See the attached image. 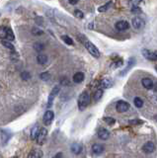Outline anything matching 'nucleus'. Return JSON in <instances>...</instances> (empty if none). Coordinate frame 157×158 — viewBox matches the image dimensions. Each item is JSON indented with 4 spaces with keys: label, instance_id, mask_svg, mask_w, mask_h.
I'll use <instances>...</instances> for the list:
<instances>
[{
    "label": "nucleus",
    "instance_id": "33",
    "mask_svg": "<svg viewBox=\"0 0 157 158\" xmlns=\"http://www.w3.org/2000/svg\"><path fill=\"white\" fill-rule=\"evenodd\" d=\"M129 124L131 125H139V124H142V121H140V120H132V121H129Z\"/></svg>",
    "mask_w": 157,
    "mask_h": 158
},
{
    "label": "nucleus",
    "instance_id": "6",
    "mask_svg": "<svg viewBox=\"0 0 157 158\" xmlns=\"http://www.w3.org/2000/svg\"><path fill=\"white\" fill-rule=\"evenodd\" d=\"M53 118H55V114H53V111H47L44 115V118H43V122L45 126H48V125L51 124V122L53 121Z\"/></svg>",
    "mask_w": 157,
    "mask_h": 158
},
{
    "label": "nucleus",
    "instance_id": "9",
    "mask_svg": "<svg viewBox=\"0 0 157 158\" xmlns=\"http://www.w3.org/2000/svg\"><path fill=\"white\" fill-rule=\"evenodd\" d=\"M115 27L118 31H126V30H128L129 28V22L121 20V21L117 22V23L115 24Z\"/></svg>",
    "mask_w": 157,
    "mask_h": 158
},
{
    "label": "nucleus",
    "instance_id": "5",
    "mask_svg": "<svg viewBox=\"0 0 157 158\" xmlns=\"http://www.w3.org/2000/svg\"><path fill=\"white\" fill-rule=\"evenodd\" d=\"M47 135H48V130L45 129H40L39 135H38V137H37V142L38 144H40V145H42V144H44V142L47 139Z\"/></svg>",
    "mask_w": 157,
    "mask_h": 158
},
{
    "label": "nucleus",
    "instance_id": "18",
    "mask_svg": "<svg viewBox=\"0 0 157 158\" xmlns=\"http://www.w3.org/2000/svg\"><path fill=\"white\" fill-rule=\"evenodd\" d=\"M40 130V129L39 126H36V127H34L33 129H32V130H31V139H33V140L37 139Z\"/></svg>",
    "mask_w": 157,
    "mask_h": 158
},
{
    "label": "nucleus",
    "instance_id": "16",
    "mask_svg": "<svg viewBox=\"0 0 157 158\" xmlns=\"http://www.w3.org/2000/svg\"><path fill=\"white\" fill-rule=\"evenodd\" d=\"M92 151H93L95 154H101L102 152L104 151V146L99 143H96L92 146Z\"/></svg>",
    "mask_w": 157,
    "mask_h": 158
},
{
    "label": "nucleus",
    "instance_id": "30",
    "mask_svg": "<svg viewBox=\"0 0 157 158\" xmlns=\"http://www.w3.org/2000/svg\"><path fill=\"white\" fill-rule=\"evenodd\" d=\"M40 79H42V80L48 81V79H50V73H48V72H44V73H42V74L40 75Z\"/></svg>",
    "mask_w": 157,
    "mask_h": 158
},
{
    "label": "nucleus",
    "instance_id": "22",
    "mask_svg": "<svg viewBox=\"0 0 157 158\" xmlns=\"http://www.w3.org/2000/svg\"><path fill=\"white\" fill-rule=\"evenodd\" d=\"M2 45L4 46L6 48H9L10 51H14L15 50V48H14V46L12 45L11 43H10V41H5V40H2Z\"/></svg>",
    "mask_w": 157,
    "mask_h": 158
},
{
    "label": "nucleus",
    "instance_id": "17",
    "mask_svg": "<svg viewBox=\"0 0 157 158\" xmlns=\"http://www.w3.org/2000/svg\"><path fill=\"white\" fill-rule=\"evenodd\" d=\"M83 80H84V73L82 72H77L73 76V81L75 83H81Z\"/></svg>",
    "mask_w": 157,
    "mask_h": 158
},
{
    "label": "nucleus",
    "instance_id": "35",
    "mask_svg": "<svg viewBox=\"0 0 157 158\" xmlns=\"http://www.w3.org/2000/svg\"><path fill=\"white\" fill-rule=\"evenodd\" d=\"M53 158H62V153H61V152H58V153L55 154Z\"/></svg>",
    "mask_w": 157,
    "mask_h": 158
},
{
    "label": "nucleus",
    "instance_id": "8",
    "mask_svg": "<svg viewBox=\"0 0 157 158\" xmlns=\"http://www.w3.org/2000/svg\"><path fill=\"white\" fill-rule=\"evenodd\" d=\"M59 90H60V87H59V86H55V88L51 90V92H50V97H48V108L51 107L53 100H55V98L56 97V95L58 94Z\"/></svg>",
    "mask_w": 157,
    "mask_h": 158
},
{
    "label": "nucleus",
    "instance_id": "2",
    "mask_svg": "<svg viewBox=\"0 0 157 158\" xmlns=\"http://www.w3.org/2000/svg\"><path fill=\"white\" fill-rule=\"evenodd\" d=\"M84 45H85V48H87V51H89V53H90L91 56H93L94 58H100V51L98 48H97L96 46H94V43H92L90 41L86 40Z\"/></svg>",
    "mask_w": 157,
    "mask_h": 158
},
{
    "label": "nucleus",
    "instance_id": "21",
    "mask_svg": "<svg viewBox=\"0 0 157 158\" xmlns=\"http://www.w3.org/2000/svg\"><path fill=\"white\" fill-rule=\"evenodd\" d=\"M37 61L39 64L44 65L48 62V56H45V54H39V56H37Z\"/></svg>",
    "mask_w": 157,
    "mask_h": 158
},
{
    "label": "nucleus",
    "instance_id": "7",
    "mask_svg": "<svg viewBox=\"0 0 157 158\" xmlns=\"http://www.w3.org/2000/svg\"><path fill=\"white\" fill-rule=\"evenodd\" d=\"M144 21L139 17H135L132 19V27L135 30H141L144 28Z\"/></svg>",
    "mask_w": 157,
    "mask_h": 158
},
{
    "label": "nucleus",
    "instance_id": "4",
    "mask_svg": "<svg viewBox=\"0 0 157 158\" xmlns=\"http://www.w3.org/2000/svg\"><path fill=\"white\" fill-rule=\"evenodd\" d=\"M116 109H117V112L119 113H124L129 109V104L126 101H119L116 105Z\"/></svg>",
    "mask_w": 157,
    "mask_h": 158
},
{
    "label": "nucleus",
    "instance_id": "23",
    "mask_svg": "<svg viewBox=\"0 0 157 158\" xmlns=\"http://www.w3.org/2000/svg\"><path fill=\"white\" fill-rule=\"evenodd\" d=\"M61 40L63 41L64 43H66V45L68 46H73V41L71 38H69L68 36H66V35H64V36H61Z\"/></svg>",
    "mask_w": 157,
    "mask_h": 158
},
{
    "label": "nucleus",
    "instance_id": "38",
    "mask_svg": "<svg viewBox=\"0 0 157 158\" xmlns=\"http://www.w3.org/2000/svg\"><path fill=\"white\" fill-rule=\"evenodd\" d=\"M155 70H156V71H157V65H156V66H155Z\"/></svg>",
    "mask_w": 157,
    "mask_h": 158
},
{
    "label": "nucleus",
    "instance_id": "29",
    "mask_svg": "<svg viewBox=\"0 0 157 158\" xmlns=\"http://www.w3.org/2000/svg\"><path fill=\"white\" fill-rule=\"evenodd\" d=\"M34 48H35V50H36L37 51H42L45 48V46L43 45V43H35Z\"/></svg>",
    "mask_w": 157,
    "mask_h": 158
},
{
    "label": "nucleus",
    "instance_id": "14",
    "mask_svg": "<svg viewBox=\"0 0 157 158\" xmlns=\"http://www.w3.org/2000/svg\"><path fill=\"white\" fill-rule=\"evenodd\" d=\"M134 63H135V58H129V61H128V66L126 67V69L123 70V71L121 72V75L123 76V75L126 74V73L128 72L129 70L131 69L132 66H134Z\"/></svg>",
    "mask_w": 157,
    "mask_h": 158
},
{
    "label": "nucleus",
    "instance_id": "32",
    "mask_svg": "<svg viewBox=\"0 0 157 158\" xmlns=\"http://www.w3.org/2000/svg\"><path fill=\"white\" fill-rule=\"evenodd\" d=\"M140 2H141V0H131V5L132 7H137Z\"/></svg>",
    "mask_w": 157,
    "mask_h": 158
},
{
    "label": "nucleus",
    "instance_id": "1",
    "mask_svg": "<svg viewBox=\"0 0 157 158\" xmlns=\"http://www.w3.org/2000/svg\"><path fill=\"white\" fill-rule=\"evenodd\" d=\"M89 103H90V96H89L88 92H83L78 98V108L80 111L85 110L88 107Z\"/></svg>",
    "mask_w": 157,
    "mask_h": 158
},
{
    "label": "nucleus",
    "instance_id": "12",
    "mask_svg": "<svg viewBox=\"0 0 157 158\" xmlns=\"http://www.w3.org/2000/svg\"><path fill=\"white\" fill-rule=\"evenodd\" d=\"M98 137L100 139L102 140H107L108 138L110 137V132L109 130H107L106 129H100L98 130Z\"/></svg>",
    "mask_w": 157,
    "mask_h": 158
},
{
    "label": "nucleus",
    "instance_id": "19",
    "mask_svg": "<svg viewBox=\"0 0 157 158\" xmlns=\"http://www.w3.org/2000/svg\"><path fill=\"white\" fill-rule=\"evenodd\" d=\"M71 150L74 154H79L81 151H82V146L80 145L79 143H73L71 145Z\"/></svg>",
    "mask_w": 157,
    "mask_h": 158
},
{
    "label": "nucleus",
    "instance_id": "39",
    "mask_svg": "<svg viewBox=\"0 0 157 158\" xmlns=\"http://www.w3.org/2000/svg\"><path fill=\"white\" fill-rule=\"evenodd\" d=\"M14 158H17V157H14Z\"/></svg>",
    "mask_w": 157,
    "mask_h": 158
},
{
    "label": "nucleus",
    "instance_id": "10",
    "mask_svg": "<svg viewBox=\"0 0 157 158\" xmlns=\"http://www.w3.org/2000/svg\"><path fill=\"white\" fill-rule=\"evenodd\" d=\"M142 150L144 151L145 153H152V152L155 150V145H154L153 142L148 141V142L144 143V145L142 146Z\"/></svg>",
    "mask_w": 157,
    "mask_h": 158
},
{
    "label": "nucleus",
    "instance_id": "37",
    "mask_svg": "<svg viewBox=\"0 0 157 158\" xmlns=\"http://www.w3.org/2000/svg\"><path fill=\"white\" fill-rule=\"evenodd\" d=\"M155 56H156V60H157V51H155Z\"/></svg>",
    "mask_w": 157,
    "mask_h": 158
},
{
    "label": "nucleus",
    "instance_id": "24",
    "mask_svg": "<svg viewBox=\"0 0 157 158\" xmlns=\"http://www.w3.org/2000/svg\"><path fill=\"white\" fill-rule=\"evenodd\" d=\"M102 96H103V90L102 89H98L95 93H94L93 98H94V100H95V101H99L102 98Z\"/></svg>",
    "mask_w": 157,
    "mask_h": 158
},
{
    "label": "nucleus",
    "instance_id": "3",
    "mask_svg": "<svg viewBox=\"0 0 157 158\" xmlns=\"http://www.w3.org/2000/svg\"><path fill=\"white\" fill-rule=\"evenodd\" d=\"M1 37L4 38V39H6L7 41H14L15 40V36L14 34H13V31L10 28H7V27H2L1 28Z\"/></svg>",
    "mask_w": 157,
    "mask_h": 158
},
{
    "label": "nucleus",
    "instance_id": "11",
    "mask_svg": "<svg viewBox=\"0 0 157 158\" xmlns=\"http://www.w3.org/2000/svg\"><path fill=\"white\" fill-rule=\"evenodd\" d=\"M141 53L143 54V56H144L146 59H148V60H156L155 51H150L144 48V50H142Z\"/></svg>",
    "mask_w": 157,
    "mask_h": 158
},
{
    "label": "nucleus",
    "instance_id": "15",
    "mask_svg": "<svg viewBox=\"0 0 157 158\" xmlns=\"http://www.w3.org/2000/svg\"><path fill=\"white\" fill-rule=\"evenodd\" d=\"M42 157H43V152L39 150V149H34L28 155V158H42Z\"/></svg>",
    "mask_w": 157,
    "mask_h": 158
},
{
    "label": "nucleus",
    "instance_id": "34",
    "mask_svg": "<svg viewBox=\"0 0 157 158\" xmlns=\"http://www.w3.org/2000/svg\"><path fill=\"white\" fill-rule=\"evenodd\" d=\"M21 76H22V78L24 80H28V79L31 77V75H30L28 72H23L22 74H21Z\"/></svg>",
    "mask_w": 157,
    "mask_h": 158
},
{
    "label": "nucleus",
    "instance_id": "31",
    "mask_svg": "<svg viewBox=\"0 0 157 158\" xmlns=\"http://www.w3.org/2000/svg\"><path fill=\"white\" fill-rule=\"evenodd\" d=\"M74 15L76 18H79V19H82L84 17V14H83V12H81L80 10H75L74 11Z\"/></svg>",
    "mask_w": 157,
    "mask_h": 158
},
{
    "label": "nucleus",
    "instance_id": "27",
    "mask_svg": "<svg viewBox=\"0 0 157 158\" xmlns=\"http://www.w3.org/2000/svg\"><path fill=\"white\" fill-rule=\"evenodd\" d=\"M104 122H106V124H108L109 126H113L114 124L116 122V120L111 118V117H105L104 118Z\"/></svg>",
    "mask_w": 157,
    "mask_h": 158
},
{
    "label": "nucleus",
    "instance_id": "28",
    "mask_svg": "<svg viewBox=\"0 0 157 158\" xmlns=\"http://www.w3.org/2000/svg\"><path fill=\"white\" fill-rule=\"evenodd\" d=\"M111 5H112V2H108V3L105 4L104 6L100 7L98 9V11H99V12H106V11L111 7Z\"/></svg>",
    "mask_w": 157,
    "mask_h": 158
},
{
    "label": "nucleus",
    "instance_id": "20",
    "mask_svg": "<svg viewBox=\"0 0 157 158\" xmlns=\"http://www.w3.org/2000/svg\"><path fill=\"white\" fill-rule=\"evenodd\" d=\"M10 133L6 132V130H1V142H2V146L4 145L5 142L6 141H8V139H9V137H10Z\"/></svg>",
    "mask_w": 157,
    "mask_h": 158
},
{
    "label": "nucleus",
    "instance_id": "13",
    "mask_svg": "<svg viewBox=\"0 0 157 158\" xmlns=\"http://www.w3.org/2000/svg\"><path fill=\"white\" fill-rule=\"evenodd\" d=\"M142 85L144 87L145 89H152L154 84H153V81L151 80L150 78H143L142 79Z\"/></svg>",
    "mask_w": 157,
    "mask_h": 158
},
{
    "label": "nucleus",
    "instance_id": "26",
    "mask_svg": "<svg viewBox=\"0 0 157 158\" xmlns=\"http://www.w3.org/2000/svg\"><path fill=\"white\" fill-rule=\"evenodd\" d=\"M134 105H135V107H136V108H141L143 106V101L141 100V98H139V97L134 98Z\"/></svg>",
    "mask_w": 157,
    "mask_h": 158
},
{
    "label": "nucleus",
    "instance_id": "36",
    "mask_svg": "<svg viewBox=\"0 0 157 158\" xmlns=\"http://www.w3.org/2000/svg\"><path fill=\"white\" fill-rule=\"evenodd\" d=\"M69 1V3L70 4H72V5H75L78 2V0H68Z\"/></svg>",
    "mask_w": 157,
    "mask_h": 158
},
{
    "label": "nucleus",
    "instance_id": "25",
    "mask_svg": "<svg viewBox=\"0 0 157 158\" xmlns=\"http://www.w3.org/2000/svg\"><path fill=\"white\" fill-rule=\"evenodd\" d=\"M112 85H113V82L111 80H109V79H104L101 83V86L103 88H109V87H111Z\"/></svg>",
    "mask_w": 157,
    "mask_h": 158
}]
</instances>
